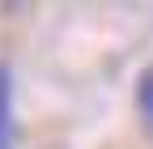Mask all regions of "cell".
I'll list each match as a JSON object with an SVG mask.
<instances>
[{"label": "cell", "instance_id": "cell-1", "mask_svg": "<svg viewBox=\"0 0 153 149\" xmlns=\"http://www.w3.org/2000/svg\"><path fill=\"white\" fill-rule=\"evenodd\" d=\"M9 136H13V77L0 64V149H9Z\"/></svg>", "mask_w": 153, "mask_h": 149}, {"label": "cell", "instance_id": "cell-2", "mask_svg": "<svg viewBox=\"0 0 153 149\" xmlns=\"http://www.w3.org/2000/svg\"><path fill=\"white\" fill-rule=\"evenodd\" d=\"M140 111H145L149 119H153V72H149L145 81H140Z\"/></svg>", "mask_w": 153, "mask_h": 149}]
</instances>
